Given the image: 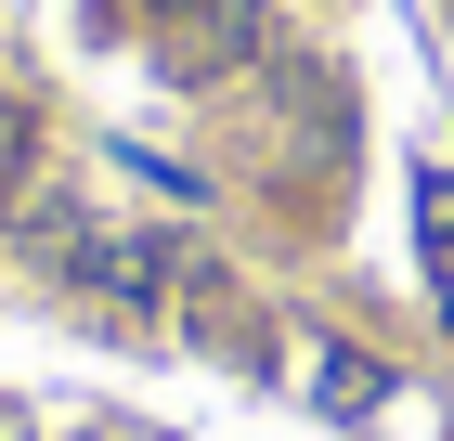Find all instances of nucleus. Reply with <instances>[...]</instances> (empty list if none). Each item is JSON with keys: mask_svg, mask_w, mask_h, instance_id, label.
Returning <instances> with one entry per match:
<instances>
[{"mask_svg": "<svg viewBox=\"0 0 454 441\" xmlns=\"http://www.w3.org/2000/svg\"><path fill=\"white\" fill-rule=\"evenodd\" d=\"M66 272L91 286V299H169V247L156 234H78L66 221Z\"/></svg>", "mask_w": 454, "mask_h": 441, "instance_id": "f257e3e1", "label": "nucleus"}, {"mask_svg": "<svg viewBox=\"0 0 454 441\" xmlns=\"http://www.w3.org/2000/svg\"><path fill=\"white\" fill-rule=\"evenodd\" d=\"M416 221H428V260H454V169H416Z\"/></svg>", "mask_w": 454, "mask_h": 441, "instance_id": "f03ea898", "label": "nucleus"}, {"mask_svg": "<svg viewBox=\"0 0 454 441\" xmlns=\"http://www.w3.org/2000/svg\"><path fill=\"white\" fill-rule=\"evenodd\" d=\"M377 390H389L377 364H350V350H325V403H338V415H364V403H377Z\"/></svg>", "mask_w": 454, "mask_h": 441, "instance_id": "7ed1b4c3", "label": "nucleus"}, {"mask_svg": "<svg viewBox=\"0 0 454 441\" xmlns=\"http://www.w3.org/2000/svg\"><path fill=\"white\" fill-rule=\"evenodd\" d=\"M13 182H27V117H0V208H13Z\"/></svg>", "mask_w": 454, "mask_h": 441, "instance_id": "20e7f679", "label": "nucleus"}, {"mask_svg": "<svg viewBox=\"0 0 454 441\" xmlns=\"http://www.w3.org/2000/svg\"><path fill=\"white\" fill-rule=\"evenodd\" d=\"M442 325H454V260H442Z\"/></svg>", "mask_w": 454, "mask_h": 441, "instance_id": "39448f33", "label": "nucleus"}, {"mask_svg": "<svg viewBox=\"0 0 454 441\" xmlns=\"http://www.w3.org/2000/svg\"><path fill=\"white\" fill-rule=\"evenodd\" d=\"M0 441H13V403H0Z\"/></svg>", "mask_w": 454, "mask_h": 441, "instance_id": "423d86ee", "label": "nucleus"}]
</instances>
